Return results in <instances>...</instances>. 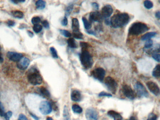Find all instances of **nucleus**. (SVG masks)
Returning <instances> with one entry per match:
<instances>
[{
    "label": "nucleus",
    "mask_w": 160,
    "mask_h": 120,
    "mask_svg": "<svg viewBox=\"0 0 160 120\" xmlns=\"http://www.w3.org/2000/svg\"><path fill=\"white\" fill-rule=\"evenodd\" d=\"M130 20V16L126 13L114 15L111 19V25L114 28H121L127 25Z\"/></svg>",
    "instance_id": "obj_1"
},
{
    "label": "nucleus",
    "mask_w": 160,
    "mask_h": 120,
    "mask_svg": "<svg viewBox=\"0 0 160 120\" xmlns=\"http://www.w3.org/2000/svg\"><path fill=\"white\" fill-rule=\"evenodd\" d=\"M149 29L147 25L143 22H134L129 29V34L132 35L138 36L145 32Z\"/></svg>",
    "instance_id": "obj_2"
},
{
    "label": "nucleus",
    "mask_w": 160,
    "mask_h": 120,
    "mask_svg": "<svg viewBox=\"0 0 160 120\" xmlns=\"http://www.w3.org/2000/svg\"><path fill=\"white\" fill-rule=\"evenodd\" d=\"M27 78L29 82L34 86L40 85L43 82V79L39 71L35 68H32L29 70Z\"/></svg>",
    "instance_id": "obj_3"
},
{
    "label": "nucleus",
    "mask_w": 160,
    "mask_h": 120,
    "mask_svg": "<svg viewBox=\"0 0 160 120\" xmlns=\"http://www.w3.org/2000/svg\"><path fill=\"white\" fill-rule=\"evenodd\" d=\"M80 61L82 66L86 69H89L92 67L93 64L92 57L87 50H82L80 54Z\"/></svg>",
    "instance_id": "obj_4"
},
{
    "label": "nucleus",
    "mask_w": 160,
    "mask_h": 120,
    "mask_svg": "<svg viewBox=\"0 0 160 120\" xmlns=\"http://www.w3.org/2000/svg\"><path fill=\"white\" fill-rule=\"evenodd\" d=\"M135 93L139 97H148L149 94L147 90H146L145 87L140 82H137L135 83L134 86Z\"/></svg>",
    "instance_id": "obj_5"
},
{
    "label": "nucleus",
    "mask_w": 160,
    "mask_h": 120,
    "mask_svg": "<svg viewBox=\"0 0 160 120\" xmlns=\"http://www.w3.org/2000/svg\"><path fill=\"white\" fill-rule=\"evenodd\" d=\"M104 84L108 90L115 94L118 88V84L115 80L111 76H107L104 79Z\"/></svg>",
    "instance_id": "obj_6"
},
{
    "label": "nucleus",
    "mask_w": 160,
    "mask_h": 120,
    "mask_svg": "<svg viewBox=\"0 0 160 120\" xmlns=\"http://www.w3.org/2000/svg\"><path fill=\"white\" fill-rule=\"evenodd\" d=\"M39 110L42 114L47 115L52 111V106L50 103L48 101H42L39 105Z\"/></svg>",
    "instance_id": "obj_7"
},
{
    "label": "nucleus",
    "mask_w": 160,
    "mask_h": 120,
    "mask_svg": "<svg viewBox=\"0 0 160 120\" xmlns=\"http://www.w3.org/2000/svg\"><path fill=\"white\" fill-rule=\"evenodd\" d=\"M85 116L87 120H98V114L96 109L89 108L86 109Z\"/></svg>",
    "instance_id": "obj_8"
},
{
    "label": "nucleus",
    "mask_w": 160,
    "mask_h": 120,
    "mask_svg": "<svg viewBox=\"0 0 160 120\" xmlns=\"http://www.w3.org/2000/svg\"><path fill=\"white\" fill-rule=\"evenodd\" d=\"M91 74L95 78L102 82L105 75V71L102 68H98L92 71Z\"/></svg>",
    "instance_id": "obj_9"
},
{
    "label": "nucleus",
    "mask_w": 160,
    "mask_h": 120,
    "mask_svg": "<svg viewBox=\"0 0 160 120\" xmlns=\"http://www.w3.org/2000/svg\"><path fill=\"white\" fill-rule=\"evenodd\" d=\"M122 90L123 94L127 98L131 100H134L136 97V94L130 86L127 84L124 85L122 87Z\"/></svg>",
    "instance_id": "obj_10"
},
{
    "label": "nucleus",
    "mask_w": 160,
    "mask_h": 120,
    "mask_svg": "<svg viewBox=\"0 0 160 120\" xmlns=\"http://www.w3.org/2000/svg\"><path fill=\"white\" fill-rule=\"evenodd\" d=\"M146 86L149 91L156 96H158L160 94V89L157 84L153 81L148 82Z\"/></svg>",
    "instance_id": "obj_11"
},
{
    "label": "nucleus",
    "mask_w": 160,
    "mask_h": 120,
    "mask_svg": "<svg viewBox=\"0 0 160 120\" xmlns=\"http://www.w3.org/2000/svg\"><path fill=\"white\" fill-rule=\"evenodd\" d=\"M113 13V9L112 6L110 5L104 6L101 10V15L105 19H107L112 15Z\"/></svg>",
    "instance_id": "obj_12"
},
{
    "label": "nucleus",
    "mask_w": 160,
    "mask_h": 120,
    "mask_svg": "<svg viewBox=\"0 0 160 120\" xmlns=\"http://www.w3.org/2000/svg\"><path fill=\"white\" fill-rule=\"evenodd\" d=\"M22 54L18 52H8L7 54V58L13 62H19L23 57Z\"/></svg>",
    "instance_id": "obj_13"
},
{
    "label": "nucleus",
    "mask_w": 160,
    "mask_h": 120,
    "mask_svg": "<svg viewBox=\"0 0 160 120\" xmlns=\"http://www.w3.org/2000/svg\"><path fill=\"white\" fill-rule=\"evenodd\" d=\"M89 20L90 22H100L103 20V16L98 11L92 12L89 15Z\"/></svg>",
    "instance_id": "obj_14"
},
{
    "label": "nucleus",
    "mask_w": 160,
    "mask_h": 120,
    "mask_svg": "<svg viewBox=\"0 0 160 120\" xmlns=\"http://www.w3.org/2000/svg\"><path fill=\"white\" fill-rule=\"evenodd\" d=\"M30 63V60L28 58L22 57L17 64V67L21 70H24L28 67Z\"/></svg>",
    "instance_id": "obj_15"
},
{
    "label": "nucleus",
    "mask_w": 160,
    "mask_h": 120,
    "mask_svg": "<svg viewBox=\"0 0 160 120\" xmlns=\"http://www.w3.org/2000/svg\"><path fill=\"white\" fill-rule=\"evenodd\" d=\"M81 94L78 90H74L72 92L71 98L72 100L75 102H79L81 100Z\"/></svg>",
    "instance_id": "obj_16"
},
{
    "label": "nucleus",
    "mask_w": 160,
    "mask_h": 120,
    "mask_svg": "<svg viewBox=\"0 0 160 120\" xmlns=\"http://www.w3.org/2000/svg\"><path fill=\"white\" fill-rule=\"evenodd\" d=\"M108 115L114 119V120H122L123 118L121 114L119 112L113 110H110L108 112Z\"/></svg>",
    "instance_id": "obj_17"
},
{
    "label": "nucleus",
    "mask_w": 160,
    "mask_h": 120,
    "mask_svg": "<svg viewBox=\"0 0 160 120\" xmlns=\"http://www.w3.org/2000/svg\"><path fill=\"white\" fill-rule=\"evenodd\" d=\"M72 28L73 32L80 31V25L78 19L73 18L72 20Z\"/></svg>",
    "instance_id": "obj_18"
},
{
    "label": "nucleus",
    "mask_w": 160,
    "mask_h": 120,
    "mask_svg": "<svg viewBox=\"0 0 160 120\" xmlns=\"http://www.w3.org/2000/svg\"><path fill=\"white\" fill-rule=\"evenodd\" d=\"M157 34L156 32H150L145 34L142 37L141 40L142 41H147L149 40H151V38L155 37Z\"/></svg>",
    "instance_id": "obj_19"
},
{
    "label": "nucleus",
    "mask_w": 160,
    "mask_h": 120,
    "mask_svg": "<svg viewBox=\"0 0 160 120\" xmlns=\"http://www.w3.org/2000/svg\"><path fill=\"white\" fill-rule=\"evenodd\" d=\"M46 6V2L44 0H37L36 2V6L38 10H42L45 8Z\"/></svg>",
    "instance_id": "obj_20"
},
{
    "label": "nucleus",
    "mask_w": 160,
    "mask_h": 120,
    "mask_svg": "<svg viewBox=\"0 0 160 120\" xmlns=\"http://www.w3.org/2000/svg\"><path fill=\"white\" fill-rule=\"evenodd\" d=\"M152 75L155 78H160V64H158L154 68Z\"/></svg>",
    "instance_id": "obj_21"
},
{
    "label": "nucleus",
    "mask_w": 160,
    "mask_h": 120,
    "mask_svg": "<svg viewBox=\"0 0 160 120\" xmlns=\"http://www.w3.org/2000/svg\"><path fill=\"white\" fill-rule=\"evenodd\" d=\"M64 120H71L68 109L66 106H64L63 109Z\"/></svg>",
    "instance_id": "obj_22"
},
{
    "label": "nucleus",
    "mask_w": 160,
    "mask_h": 120,
    "mask_svg": "<svg viewBox=\"0 0 160 120\" xmlns=\"http://www.w3.org/2000/svg\"><path fill=\"white\" fill-rule=\"evenodd\" d=\"M12 15L17 18L21 19L23 18V13L22 11L19 10H15V11H12L11 12Z\"/></svg>",
    "instance_id": "obj_23"
},
{
    "label": "nucleus",
    "mask_w": 160,
    "mask_h": 120,
    "mask_svg": "<svg viewBox=\"0 0 160 120\" xmlns=\"http://www.w3.org/2000/svg\"><path fill=\"white\" fill-rule=\"evenodd\" d=\"M67 44L68 46L72 48H77V44L74 38H70L67 40Z\"/></svg>",
    "instance_id": "obj_24"
},
{
    "label": "nucleus",
    "mask_w": 160,
    "mask_h": 120,
    "mask_svg": "<svg viewBox=\"0 0 160 120\" xmlns=\"http://www.w3.org/2000/svg\"><path fill=\"white\" fill-rule=\"evenodd\" d=\"M72 109L73 111L76 114H81L82 112V109L79 105L75 104L72 106Z\"/></svg>",
    "instance_id": "obj_25"
},
{
    "label": "nucleus",
    "mask_w": 160,
    "mask_h": 120,
    "mask_svg": "<svg viewBox=\"0 0 160 120\" xmlns=\"http://www.w3.org/2000/svg\"><path fill=\"white\" fill-rule=\"evenodd\" d=\"M40 92L41 94L46 98H49L50 97V94L48 91L44 87H42L40 89Z\"/></svg>",
    "instance_id": "obj_26"
},
{
    "label": "nucleus",
    "mask_w": 160,
    "mask_h": 120,
    "mask_svg": "<svg viewBox=\"0 0 160 120\" xmlns=\"http://www.w3.org/2000/svg\"><path fill=\"white\" fill-rule=\"evenodd\" d=\"M82 22H83V24L84 27L87 30H89L90 29L91 27V24L89 22V21L87 20V19L86 18H85L83 17L82 18Z\"/></svg>",
    "instance_id": "obj_27"
},
{
    "label": "nucleus",
    "mask_w": 160,
    "mask_h": 120,
    "mask_svg": "<svg viewBox=\"0 0 160 120\" xmlns=\"http://www.w3.org/2000/svg\"><path fill=\"white\" fill-rule=\"evenodd\" d=\"M73 37L75 38L76 39L82 40L83 38V35L82 32L79 31V32H73Z\"/></svg>",
    "instance_id": "obj_28"
},
{
    "label": "nucleus",
    "mask_w": 160,
    "mask_h": 120,
    "mask_svg": "<svg viewBox=\"0 0 160 120\" xmlns=\"http://www.w3.org/2000/svg\"><path fill=\"white\" fill-rule=\"evenodd\" d=\"M144 5L147 9L149 10L153 8V4L150 0H145L144 2Z\"/></svg>",
    "instance_id": "obj_29"
},
{
    "label": "nucleus",
    "mask_w": 160,
    "mask_h": 120,
    "mask_svg": "<svg viewBox=\"0 0 160 120\" xmlns=\"http://www.w3.org/2000/svg\"><path fill=\"white\" fill-rule=\"evenodd\" d=\"M33 30L36 33H39L41 32L42 30V26L41 25L37 24H35L34 26L33 27Z\"/></svg>",
    "instance_id": "obj_30"
},
{
    "label": "nucleus",
    "mask_w": 160,
    "mask_h": 120,
    "mask_svg": "<svg viewBox=\"0 0 160 120\" xmlns=\"http://www.w3.org/2000/svg\"><path fill=\"white\" fill-rule=\"evenodd\" d=\"M60 32L64 36L67 38H70L71 36V34L67 30H60Z\"/></svg>",
    "instance_id": "obj_31"
},
{
    "label": "nucleus",
    "mask_w": 160,
    "mask_h": 120,
    "mask_svg": "<svg viewBox=\"0 0 160 120\" xmlns=\"http://www.w3.org/2000/svg\"><path fill=\"white\" fill-rule=\"evenodd\" d=\"M50 52H51V54L52 55V57L54 58H56L57 59V58H58L57 52L56 49L54 48H53V47L50 48Z\"/></svg>",
    "instance_id": "obj_32"
},
{
    "label": "nucleus",
    "mask_w": 160,
    "mask_h": 120,
    "mask_svg": "<svg viewBox=\"0 0 160 120\" xmlns=\"http://www.w3.org/2000/svg\"><path fill=\"white\" fill-rule=\"evenodd\" d=\"M73 6L72 5H68L67 7L66 8V11H65V15H66L65 16L67 17V16H69L70 14L71 13V11L73 10Z\"/></svg>",
    "instance_id": "obj_33"
},
{
    "label": "nucleus",
    "mask_w": 160,
    "mask_h": 120,
    "mask_svg": "<svg viewBox=\"0 0 160 120\" xmlns=\"http://www.w3.org/2000/svg\"><path fill=\"white\" fill-rule=\"evenodd\" d=\"M153 45V42L151 40H149L146 42L144 48L146 49L150 48Z\"/></svg>",
    "instance_id": "obj_34"
},
{
    "label": "nucleus",
    "mask_w": 160,
    "mask_h": 120,
    "mask_svg": "<svg viewBox=\"0 0 160 120\" xmlns=\"http://www.w3.org/2000/svg\"><path fill=\"white\" fill-rule=\"evenodd\" d=\"M40 21L41 19L38 16H35L31 19V22L34 25L38 24V23L40 22Z\"/></svg>",
    "instance_id": "obj_35"
},
{
    "label": "nucleus",
    "mask_w": 160,
    "mask_h": 120,
    "mask_svg": "<svg viewBox=\"0 0 160 120\" xmlns=\"http://www.w3.org/2000/svg\"><path fill=\"white\" fill-rule=\"evenodd\" d=\"M157 116L153 112L150 113L149 115L147 120H157Z\"/></svg>",
    "instance_id": "obj_36"
},
{
    "label": "nucleus",
    "mask_w": 160,
    "mask_h": 120,
    "mask_svg": "<svg viewBox=\"0 0 160 120\" xmlns=\"http://www.w3.org/2000/svg\"><path fill=\"white\" fill-rule=\"evenodd\" d=\"M5 114V111H4V108L1 102L0 101V116H4V115Z\"/></svg>",
    "instance_id": "obj_37"
},
{
    "label": "nucleus",
    "mask_w": 160,
    "mask_h": 120,
    "mask_svg": "<svg viewBox=\"0 0 160 120\" xmlns=\"http://www.w3.org/2000/svg\"><path fill=\"white\" fill-rule=\"evenodd\" d=\"M98 96L99 97H112V94L105 92H102L99 94Z\"/></svg>",
    "instance_id": "obj_38"
},
{
    "label": "nucleus",
    "mask_w": 160,
    "mask_h": 120,
    "mask_svg": "<svg viewBox=\"0 0 160 120\" xmlns=\"http://www.w3.org/2000/svg\"><path fill=\"white\" fill-rule=\"evenodd\" d=\"M12 116V112L11 111H8L7 112L5 113L4 117H5L6 120H9Z\"/></svg>",
    "instance_id": "obj_39"
},
{
    "label": "nucleus",
    "mask_w": 160,
    "mask_h": 120,
    "mask_svg": "<svg viewBox=\"0 0 160 120\" xmlns=\"http://www.w3.org/2000/svg\"><path fill=\"white\" fill-rule=\"evenodd\" d=\"M153 59L157 62H160V54H155L152 56Z\"/></svg>",
    "instance_id": "obj_40"
},
{
    "label": "nucleus",
    "mask_w": 160,
    "mask_h": 120,
    "mask_svg": "<svg viewBox=\"0 0 160 120\" xmlns=\"http://www.w3.org/2000/svg\"><path fill=\"white\" fill-rule=\"evenodd\" d=\"M80 46L82 48V50H86V49L88 47V44L86 42H82L80 43Z\"/></svg>",
    "instance_id": "obj_41"
},
{
    "label": "nucleus",
    "mask_w": 160,
    "mask_h": 120,
    "mask_svg": "<svg viewBox=\"0 0 160 120\" xmlns=\"http://www.w3.org/2000/svg\"><path fill=\"white\" fill-rule=\"evenodd\" d=\"M67 23H68V20H67V18L66 16H65L61 21V24L63 26H67Z\"/></svg>",
    "instance_id": "obj_42"
},
{
    "label": "nucleus",
    "mask_w": 160,
    "mask_h": 120,
    "mask_svg": "<svg viewBox=\"0 0 160 120\" xmlns=\"http://www.w3.org/2000/svg\"><path fill=\"white\" fill-rule=\"evenodd\" d=\"M43 26H44L45 28L48 29L49 28V24L48 22L46 20H44L42 22Z\"/></svg>",
    "instance_id": "obj_43"
},
{
    "label": "nucleus",
    "mask_w": 160,
    "mask_h": 120,
    "mask_svg": "<svg viewBox=\"0 0 160 120\" xmlns=\"http://www.w3.org/2000/svg\"><path fill=\"white\" fill-rule=\"evenodd\" d=\"M18 120H28V119H27V118L25 116L21 114H19Z\"/></svg>",
    "instance_id": "obj_44"
},
{
    "label": "nucleus",
    "mask_w": 160,
    "mask_h": 120,
    "mask_svg": "<svg viewBox=\"0 0 160 120\" xmlns=\"http://www.w3.org/2000/svg\"><path fill=\"white\" fill-rule=\"evenodd\" d=\"M92 6L93 8L96 10H98L99 9V5L97 2H93L92 4Z\"/></svg>",
    "instance_id": "obj_45"
},
{
    "label": "nucleus",
    "mask_w": 160,
    "mask_h": 120,
    "mask_svg": "<svg viewBox=\"0 0 160 120\" xmlns=\"http://www.w3.org/2000/svg\"><path fill=\"white\" fill-rule=\"evenodd\" d=\"M7 24L9 26H13L15 25V22L12 20H8L7 22Z\"/></svg>",
    "instance_id": "obj_46"
},
{
    "label": "nucleus",
    "mask_w": 160,
    "mask_h": 120,
    "mask_svg": "<svg viewBox=\"0 0 160 120\" xmlns=\"http://www.w3.org/2000/svg\"><path fill=\"white\" fill-rule=\"evenodd\" d=\"M155 16L156 18L160 20V11H158L156 12L155 14Z\"/></svg>",
    "instance_id": "obj_47"
},
{
    "label": "nucleus",
    "mask_w": 160,
    "mask_h": 120,
    "mask_svg": "<svg viewBox=\"0 0 160 120\" xmlns=\"http://www.w3.org/2000/svg\"><path fill=\"white\" fill-rule=\"evenodd\" d=\"M87 32L89 34H92L93 35H96V33H95L93 31L91 30H87Z\"/></svg>",
    "instance_id": "obj_48"
},
{
    "label": "nucleus",
    "mask_w": 160,
    "mask_h": 120,
    "mask_svg": "<svg viewBox=\"0 0 160 120\" xmlns=\"http://www.w3.org/2000/svg\"><path fill=\"white\" fill-rule=\"evenodd\" d=\"M30 114L31 115V116H32L34 119L35 120H39V118L37 117V116H36L35 115H34L33 114L30 113Z\"/></svg>",
    "instance_id": "obj_49"
},
{
    "label": "nucleus",
    "mask_w": 160,
    "mask_h": 120,
    "mask_svg": "<svg viewBox=\"0 0 160 120\" xmlns=\"http://www.w3.org/2000/svg\"><path fill=\"white\" fill-rule=\"evenodd\" d=\"M127 120H137V118L136 116H131L130 117V118L129 119Z\"/></svg>",
    "instance_id": "obj_50"
},
{
    "label": "nucleus",
    "mask_w": 160,
    "mask_h": 120,
    "mask_svg": "<svg viewBox=\"0 0 160 120\" xmlns=\"http://www.w3.org/2000/svg\"><path fill=\"white\" fill-rule=\"evenodd\" d=\"M105 23L107 24H111V20H110L109 19H108V18L106 19L105 20Z\"/></svg>",
    "instance_id": "obj_51"
},
{
    "label": "nucleus",
    "mask_w": 160,
    "mask_h": 120,
    "mask_svg": "<svg viewBox=\"0 0 160 120\" xmlns=\"http://www.w3.org/2000/svg\"><path fill=\"white\" fill-rule=\"evenodd\" d=\"M3 62V58H2L1 54L0 53V64L2 63Z\"/></svg>",
    "instance_id": "obj_52"
},
{
    "label": "nucleus",
    "mask_w": 160,
    "mask_h": 120,
    "mask_svg": "<svg viewBox=\"0 0 160 120\" xmlns=\"http://www.w3.org/2000/svg\"><path fill=\"white\" fill-rule=\"evenodd\" d=\"M28 32L29 33V35H30V37H31V35H31V36H32V37L33 36V33L32 32H30V31H28Z\"/></svg>",
    "instance_id": "obj_53"
},
{
    "label": "nucleus",
    "mask_w": 160,
    "mask_h": 120,
    "mask_svg": "<svg viewBox=\"0 0 160 120\" xmlns=\"http://www.w3.org/2000/svg\"><path fill=\"white\" fill-rule=\"evenodd\" d=\"M46 120H53L52 119V118H51V117H47V119H46Z\"/></svg>",
    "instance_id": "obj_54"
},
{
    "label": "nucleus",
    "mask_w": 160,
    "mask_h": 120,
    "mask_svg": "<svg viewBox=\"0 0 160 120\" xmlns=\"http://www.w3.org/2000/svg\"><path fill=\"white\" fill-rule=\"evenodd\" d=\"M0 49H1V47H0Z\"/></svg>",
    "instance_id": "obj_55"
},
{
    "label": "nucleus",
    "mask_w": 160,
    "mask_h": 120,
    "mask_svg": "<svg viewBox=\"0 0 160 120\" xmlns=\"http://www.w3.org/2000/svg\"><path fill=\"white\" fill-rule=\"evenodd\" d=\"M159 2H160V1H159Z\"/></svg>",
    "instance_id": "obj_56"
}]
</instances>
